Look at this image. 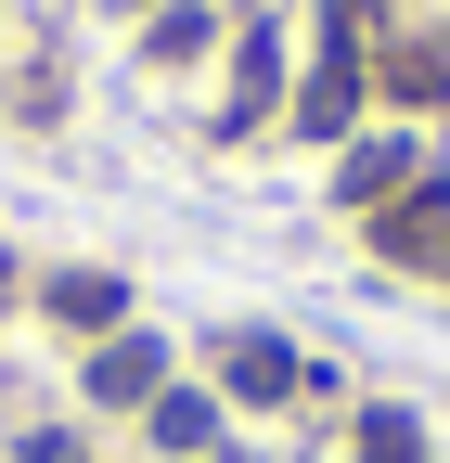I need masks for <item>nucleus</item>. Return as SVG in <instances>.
Here are the masks:
<instances>
[{
    "instance_id": "obj_1",
    "label": "nucleus",
    "mask_w": 450,
    "mask_h": 463,
    "mask_svg": "<svg viewBox=\"0 0 450 463\" xmlns=\"http://www.w3.org/2000/svg\"><path fill=\"white\" fill-rule=\"evenodd\" d=\"M155 373H167V347H155V335H117V347L90 361V399H155Z\"/></svg>"
},
{
    "instance_id": "obj_2",
    "label": "nucleus",
    "mask_w": 450,
    "mask_h": 463,
    "mask_svg": "<svg viewBox=\"0 0 450 463\" xmlns=\"http://www.w3.org/2000/svg\"><path fill=\"white\" fill-rule=\"evenodd\" d=\"M219 438V399H193V386H155V450H206Z\"/></svg>"
},
{
    "instance_id": "obj_3",
    "label": "nucleus",
    "mask_w": 450,
    "mask_h": 463,
    "mask_svg": "<svg viewBox=\"0 0 450 463\" xmlns=\"http://www.w3.org/2000/svg\"><path fill=\"white\" fill-rule=\"evenodd\" d=\"M284 386H296L284 347H270V335H232V399H284Z\"/></svg>"
},
{
    "instance_id": "obj_4",
    "label": "nucleus",
    "mask_w": 450,
    "mask_h": 463,
    "mask_svg": "<svg viewBox=\"0 0 450 463\" xmlns=\"http://www.w3.org/2000/svg\"><path fill=\"white\" fill-rule=\"evenodd\" d=\"M52 309H65V322H117V283H103V270H65V283H52Z\"/></svg>"
},
{
    "instance_id": "obj_5",
    "label": "nucleus",
    "mask_w": 450,
    "mask_h": 463,
    "mask_svg": "<svg viewBox=\"0 0 450 463\" xmlns=\"http://www.w3.org/2000/svg\"><path fill=\"white\" fill-rule=\"evenodd\" d=\"M361 463H425V438H412V412H373V425H361Z\"/></svg>"
}]
</instances>
